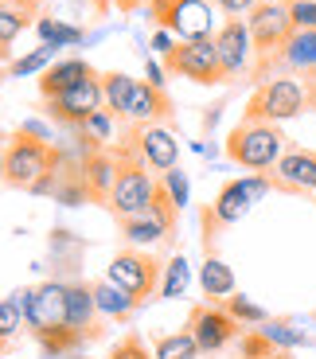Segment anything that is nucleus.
Wrapping results in <instances>:
<instances>
[{
  "label": "nucleus",
  "mask_w": 316,
  "mask_h": 359,
  "mask_svg": "<svg viewBox=\"0 0 316 359\" xmlns=\"http://www.w3.org/2000/svg\"><path fill=\"white\" fill-rule=\"evenodd\" d=\"M20 305H24L27 332L39 340L47 359H63L78 351L74 336L67 332V281H43V285L20 289Z\"/></svg>",
  "instance_id": "obj_1"
},
{
  "label": "nucleus",
  "mask_w": 316,
  "mask_h": 359,
  "mask_svg": "<svg viewBox=\"0 0 316 359\" xmlns=\"http://www.w3.org/2000/svg\"><path fill=\"white\" fill-rule=\"evenodd\" d=\"M285 149L289 137L281 133L277 121H258V117H242L226 137V156L246 172H273Z\"/></svg>",
  "instance_id": "obj_2"
},
{
  "label": "nucleus",
  "mask_w": 316,
  "mask_h": 359,
  "mask_svg": "<svg viewBox=\"0 0 316 359\" xmlns=\"http://www.w3.org/2000/svg\"><path fill=\"white\" fill-rule=\"evenodd\" d=\"M121 156V176L118 184H114V196H109V215L118 219V223H129V219H141L149 215V207H153L156 191H160V184L153 180V172H145V156H141V149L133 144H125V149H118Z\"/></svg>",
  "instance_id": "obj_3"
},
{
  "label": "nucleus",
  "mask_w": 316,
  "mask_h": 359,
  "mask_svg": "<svg viewBox=\"0 0 316 359\" xmlns=\"http://www.w3.org/2000/svg\"><path fill=\"white\" fill-rule=\"evenodd\" d=\"M59 144L47 141H32L24 133L8 137V164H4V184L16 191H32L43 180H59Z\"/></svg>",
  "instance_id": "obj_4"
},
{
  "label": "nucleus",
  "mask_w": 316,
  "mask_h": 359,
  "mask_svg": "<svg viewBox=\"0 0 316 359\" xmlns=\"http://www.w3.org/2000/svg\"><path fill=\"white\" fill-rule=\"evenodd\" d=\"M305 109H312L308 102V86L305 79H293V74H273L270 82L254 90V98L246 102V114L242 117H258V121H293L301 117Z\"/></svg>",
  "instance_id": "obj_5"
},
{
  "label": "nucleus",
  "mask_w": 316,
  "mask_h": 359,
  "mask_svg": "<svg viewBox=\"0 0 316 359\" xmlns=\"http://www.w3.org/2000/svg\"><path fill=\"white\" fill-rule=\"evenodd\" d=\"M246 27H250L254 55H258V67H254V74H258V79H266L270 63L277 59V51L285 47V39L293 36L289 4H285V0H258V4H254V12L246 16Z\"/></svg>",
  "instance_id": "obj_6"
},
{
  "label": "nucleus",
  "mask_w": 316,
  "mask_h": 359,
  "mask_svg": "<svg viewBox=\"0 0 316 359\" xmlns=\"http://www.w3.org/2000/svg\"><path fill=\"white\" fill-rule=\"evenodd\" d=\"M164 71L180 74L188 82H199V86H219V82H226L219 51H215V36L211 39H180V43L164 55Z\"/></svg>",
  "instance_id": "obj_7"
},
{
  "label": "nucleus",
  "mask_w": 316,
  "mask_h": 359,
  "mask_svg": "<svg viewBox=\"0 0 316 359\" xmlns=\"http://www.w3.org/2000/svg\"><path fill=\"white\" fill-rule=\"evenodd\" d=\"M153 16L164 32L180 39H211L219 32L211 0H153Z\"/></svg>",
  "instance_id": "obj_8"
},
{
  "label": "nucleus",
  "mask_w": 316,
  "mask_h": 359,
  "mask_svg": "<svg viewBox=\"0 0 316 359\" xmlns=\"http://www.w3.org/2000/svg\"><path fill=\"white\" fill-rule=\"evenodd\" d=\"M160 273H164V266L153 258V254L129 246V250L114 254L106 278L114 281V285H121L129 297H137V305H145L153 293H160Z\"/></svg>",
  "instance_id": "obj_9"
},
{
  "label": "nucleus",
  "mask_w": 316,
  "mask_h": 359,
  "mask_svg": "<svg viewBox=\"0 0 316 359\" xmlns=\"http://www.w3.org/2000/svg\"><path fill=\"white\" fill-rule=\"evenodd\" d=\"M250 207H254V196L246 191L242 180H226L223 188H219V196L211 199V203L203 207V215H199V226H203V250L215 254V234L223 231V226L242 223V219L250 215Z\"/></svg>",
  "instance_id": "obj_10"
},
{
  "label": "nucleus",
  "mask_w": 316,
  "mask_h": 359,
  "mask_svg": "<svg viewBox=\"0 0 316 359\" xmlns=\"http://www.w3.org/2000/svg\"><path fill=\"white\" fill-rule=\"evenodd\" d=\"M188 332H191V340L199 344V351H203V355H215V351L231 348V344L238 340L242 324H238L235 316L226 313L223 305L207 301V305H195V309H191V316H188Z\"/></svg>",
  "instance_id": "obj_11"
},
{
  "label": "nucleus",
  "mask_w": 316,
  "mask_h": 359,
  "mask_svg": "<svg viewBox=\"0 0 316 359\" xmlns=\"http://www.w3.org/2000/svg\"><path fill=\"white\" fill-rule=\"evenodd\" d=\"M215 51H219L226 82L246 79L254 71V39H250V27H246L242 16H226V24L215 32Z\"/></svg>",
  "instance_id": "obj_12"
},
{
  "label": "nucleus",
  "mask_w": 316,
  "mask_h": 359,
  "mask_svg": "<svg viewBox=\"0 0 316 359\" xmlns=\"http://www.w3.org/2000/svg\"><path fill=\"white\" fill-rule=\"evenodd\" d=\"M270 180L273 191H285V196H316V149L289 144L285 156L273 164Z\"/></svg>",
  "instance_id": "obj_13"
},
{
  "label": "nucleus",
  "mask_w": 316,
  "mask_h": 359,
  "mask_svg": "<svg viewBox=\"0 0 316 359\" xmlns=\"http://www.w3.org/2000/svg\"><path fill=\"white\" fill-rule=\"evenodd\" d=\"M106 106V90H102V74L98 79H86L78 86L63 90L59 98H47V109H51L55 121H67V126H82L90 114Z\"/></svg>",
  "instance_id": "obj_14"
},
{
  "label": "nucleus",
  "mask_w": 316,
  "mask_h": 359,
  "mask_svg": "<svg viewBox=\"0 0 316 359\" xmlns=\"http://www.w3.org/2000/svg\"><path fill=\"white\" fill-rule=\"evenodd\" d=\"M98 305H94V289L86 281H67V332L74 336L78 348L98 340Z\"/></svg>",
  "instance_id": "obj_15"
},
{
  "label": "nucleus",
  "mask_w": 316,
  "mask_h": 359,
  "mask_svg": "<svg viewBox=\"0 0 316 359\" xmlns=\"http://www.w3.org/2000/svg\"><path fill=\"white\" fill-rule=\"evenodd\" d=\"M82 184H86V196H90V203H109V196H114V184H118L121 176V156L118 149H94L86 161H82Z\"/></svg>",
  "instance_id": "obj_16"
},
{
  "label": "nucleus",
  "mask_w": 316,
  "mask_h": 359,
  "mask_svg": "<svg viewBox=\"0 0 316 359\" xmlns=\"http://www.w3.org/2000/svg\"><path fill=\"white\" fill-rule=\"evenodd\" d=\"M137 149L145 156L149 168L156 172H172L176 168V156H180V144L172 137V129H160V126H137Z\"/></svg>",
  "instance_id": "obj_17"
},
{
  "label": "nucleus",
  "mask_w": 316,
  "mask_h": 359,
  "mask_svg": "<svg viewBox=\"0 0 316 359\" xmlns=\"http://www.w3.org/2000/svg\"><path fill=\"white\" fill-rule=\"evenodd\" d=\"M297 71V74H312L316 71V32L293 27V36L285 39V47L277 51V59L270 63V71Z\"/></svg>",
  "instance_id": "obj_18"
},
{
  "label": "nucleus",
  "mask_w": 316,
  "mask_h": 359,
  "mask_svg": "<svg viewBox=\"0 0 316 359\" xmlns=\"http://www.w3.org/2000/svg\"><path fill=\"white\" fill-rule=\"evenodd\" d=\"M86 79H98V71H94L86 59H59L55 67H47L43 74H39V94L43 98H59L63 90H71V86H78V82H86Z\"/></svg>",
  "instance_id": "obj_19"
},
{
  "label": "nucleus",
  "mask_w": 316,
  "mask_h": 359,
  "mask_svg": "<svg viewBox=\"0 0 316 359\" xmlns=\"http://www.w3.org/2000/svg\"><path fill=\"white\" fill-rule=\"evenodd\" d=\"M168 114H172L168 94H164L160 86H153V82H137L125 121H133V126H153V121H160V117H168Z\"/></svg>",
  "instance_id": "obj_20"
},
{
  "label": "nucleus",
  "mask_w": 316,
  "mask_h": 359,
  "mask_svg": "<svg viewBox=\"0 0 316 359\" xmlns=\"http://www.w3.org/2000/svg\"><path fill=\"white\" fill-rule=\"evenodd\" d=\"M94 305H98V316L102 320H129L137 313V297H129L121 285H114L109 278L94 281Z\"/></svg>",
  "instance_id": "obj_21"
},
{
  "label": "nucleus",
  "mask_w": 316,
  "mask_h": 359,
  "mask_svg": "<svg viewBox=\"0 0 316 359\" xmlns=\"http://www.w3.org/2000/svg\"><path fill=\"white\" fill-rule=\"evenodd\" d=\"M199 289H203V297H207V301L223 305L226 297L235 293V269L226 266L223 258L207 254V258H203V266H199Z\"/></svg>",
  "instance_id": "obj_22"
},
{
  "label": "nucleus",
  "mask_w": 316,
  "mask_h": 359,
  "mask_svg": "<svg viewBox=\"0 0 316 359\" xmlns=\"http://www.w3.org/2000/svg\"><path fill=\"white\" fill-rule=\"evenodd\" d=\"M102 90H106V109L114 117H125L129 114V102H133V90H137V79L125 71H109L102 74Z\"/></svg>",
  "instance_id": "obj_23"
},
{
  "label": "nucleus",
  "mask_w": 316,
  "mask_h": 359,
  "mask_svg": "<svg viewBox=\"0 0 316 359\" xmlns=\"http://www.w3.org/2000/svg\"><path fill=\"white\" fill-rule=\"evenodd\" d=\"M74 133L86 141V149H106V144L118 137V117H114L106 106H102L98 114H90L86 121H82V126H74Z\"/></svg>",
  "instance_id": "obj_24"
},
{
  "label": "nucleus",
  "mask_w": 316,
  "mask_h": 359,
  "mask_svg": "<svg viewBox=\"0 0 316 359\" xmlns=\"http://www.w3.org/2000/svg\"><path fill=\"white\" fill-rule=\"evenodd\" d=\"M168 226L160 223L156 215H141V219H129V223H121V238H125L129 246H137V250H145V246L160 243V238H168Z\"/></svg>",
  "instance_id": "obj_25"
},
{
  "label": "nucleus",
  "mask_w": 316,
  "mask_h": 359,
  "mask_svg": "<svg viewBox=\"0 0 316 359\" xmlns=\"http://www.w3.org/2000/svg\"><path fill=\"white\" fill-rule=\"evenodd\" d=\"M27 328V320H24V305H20V293H12V297H4L0 301V355L16 344V336Z\"/></svg>",
  "instance_id": "obj_26"
},
{
  "label": "nucleus",
  "mask_w": 316,
  "mask_h": 359,
  "mask_svg": "<svg viewBox=\"0 0 316 359\" xmlns=\"http://www.w3.org/2000/svg\"><path fill=\"white\" fill-rule=\"evenodd\" d=\"M199 355H203V351L191 340L188 328H184V332H168L153 344V359H199Z\"/></svg>",
  "instance_id": "obj_27"
},
{
  "label": "nucleus",
  "mask_w": 316,
  "mask_h": 359,
  "mask_svg": "<svg viewBox=\"0 0 316 359\" xmlns=\"http://www.w3.org/2000/svg\"><path fill=\"white\" fill-rule=\"evenodd\" d=\"M188 281H191V269L184 254H172V262H164V273H160V297H184L188 293Z\"/></svg>",
  "instance_id": "obj_28"
},
{
  "label": "nucleus",
  "mask_w": 316,
  "mask_h": 359,
  "mask_svg": "<svg viewBox=\"0 0 316 359\" xmlns=\"http://www.w3.org/2000/svg\"><path fill=\"white\" fill-rule=\"evenodd\" d=\"M258 332H262L277 351H293V348H308V344H312L305 332H297V328H293L289 320H266L262 328H258Z\"/></svg>",
  "instance_id": "obj_29"
},
{
  "label": "nucleus",
  "mask_w": 316,
  "mask_h": 359,
  "mask_svg": "<svg viewBox=\"0 0 316 359\" xmlns=\"http://www.w3.org/2000/svg\"><path fill=\"white\" fill-rule=\"evenodd\" d=\"M223 309H226L231 316H235V320L242 324V328H262V324L270 320V316H266V309L258 305V301H250L246 293H231V297L223 301Z\"/></svg>",
  "instance_id": "obj_30"
},
{
  "label": "nucleus",
  "mask_w": 316,
  "mask_h": 359,
  "mask_svg": "<svg viewBox=\"0 0 316 359\" xmlns=\"http://www.w3.org/2000/svg\"><path fill=\"white\" fill-rule=\"evenodd\" d=\"M36 32H39V39H43V43H51V47H74V43H82V27H71V24H63V20H55V16L36 20Z\"/></svg>",
  "instance_id": "obj_31"
},
{
  "label": "nucleus",
  "mask_w": 316,
  "mask_h": 359,
  "mask_svg": "<svg viewBox=\"0 0 316 359\" xmlns=\"http://www.w3.org/2000/svg\"><path fill=\"white\" fill-rule=\"evenodd\" d=\"M55 63H59V47L43 43V47H36V51H27L24 59H16V63H12V79H27V74H43L47 67H55Z\"/></svg>",
  "instance_id": "obj_32"
},
{
  "label": "nucleus",
  "mask_w": 316,
  "mask_h": 359,
  "mask_svg": "<svg viewBox=\"0 0 316 359\" xmlns=\"http://www.w3.org/2000/svg\"><path fill=\"white\" fill-rule=\"evenodd\" d=\"M27 16H32V12H24V8H16V4H4V0H0V43L8 47L12 39L32 24Z\"/></svg>",
  "instance_id": "obj_33"
},
{
  "label": "nucleus",
  "mask_w": 316,
  "mask_h": 359,
  "mask_svg": "<svg viewBox=\"0 0 316 359\" xmlns=\"http://www.w3.org/2000/svg\"><path fill=\"white\" fill-rule=\"evenodd\" d=\"M238 355H242V359H273V355H277V348H273L258 328H250V332L238 336Z\"/></svg>",
  "instance_id": "obj_34"
},
{
  "label": "nucleus",
  "mask_w": 316,
  "mask_h": 359,
  "mask_svg": "<svg viewBox=\"0 0 316 359\" xmlns=\"http://www.w3.org/2000/svg\"><path fill=\"white\" fill-rule=\"evenodd\" d=\"M164 191H168V199L176 203V211H184L188 207V196H191V184H188V176H184L180 168H172V172H164Z\"/></svg>",
  "instance_id": "obj_35"
},
{
  "label": "nucleus",
  "mask_w": 316,
  "mask_h": 359,
  "mask_svg": "<svg viewBox=\"0 0 316 359\" xmlns=\"http://www.w3.org/2000/svg\"><path fill=\"white\" fill-rule=\"evenodd\" d=\"M109 359H153V351L145 348V340L137 332H129L125 340H118L114 348H109Z\"/></svg>",
  "instance_id": "obj_36"
},
{
  "label": "nucleus",
  "mask_w": 316,
  "mask_h": 359,
  "mask_svg": "<svg viewBox=\"0 0 316 359\" xmlns=\"http://www.w3.org/2000/svg\"><path fill=\"white\" fill-rule=\"evenodd\" d=\"M289 16H293V27L316 32V0H289Z\"/></svg>",
  "instance_id": "obj_37"
},
{
  "label": "nucleus",
  "mask_w": 316,
  "mask_h": 359,
  "mask_svg": "<svg viewBox=\"0 0 316 359\" xmlns=\"http://www.w3.org/2000/svg\"><path fill=\"white\" fill-rule=\"evenodd\" d=\"M16 133L32 137V141H47V144H55V133H51V126H47V121H36V117H32V121H24V126H20Z\"/></svg>",
  "instance_id": "obj_38"
},
{
  "label": "nucleus",
  "mask_w": 316,
  "mask_h": 359,
  "mask_svg": "<svg viewBox=\"0 0 316 359\" xmlns=\"http://www.w3.org/2000/svg\"><path fill=\"white\" fill-rule=\"evenodd\" d=\"M211 4H215L219 12H226V16H250L258 0H211Z\"/></svg>",
  "instance_id": "obj_39"
},
{
  "label": "nucleus",
  "mask_w": 316,
  "mask_h": 359,
  "mask_svg": "<svg viewBox=\"0 0 316 359\" xmlns=\"http://www.w3.org/2000/svg\"><path fill=\"white\" fill-rule=\"evenodd\" d=\"M172 47H176V43H172V32H164V27H156V36H153V51H156V55H168Z\"/></svg>",
  "instance_id": "obj_40"
},
{
  "label": "nucleus",
  "mask_w": 316,
  "mask_h": 359,
  "mask_svg": "<svg viewBox=\"0 0 316 359\" xmlns=\"http://www.w3.org/2000/svg\"><path fill=\"white\" fill-rule=\"evenodd\" d=\"M145 74H149L145 82H153V86H160V90H164V67L156 63V59H149V63H145Z\"/></svg>",
  "instance_id": "obj_41"
},
{
  "label": "nucleus",
  "mask_w": 316,
  "mask_h": 359,
  "mask_svg": "<svg viewBox=\"0 0 316 359\" xmlns=\"http://www.w3.org/2000/svg\"><path fill=\"white\" fill-rule=\"evenodd\" d=\"M4 164H8V141H0V184H4Z\"/></svg>",
  "instance_id": "obj_42"
},
{
  "label": "nucleus",
  "mask_w": 316,
  "mask_h": 359,
  "mask_svg": "<svg viewBox=\"0 0 316 359\" xmlns=\"http://www.w3.org/2000/svg\"><path fill=\"white\" fill-rule=\"evenodd\" d=\"M4 4H16V8H24V12H32L39 4V0H4Z\"/></svg>",
  "instance_id": "obj_43"
},
{
  "label": "nucleus",
  "mask_w": 316,
  "mask_h": 359,
  "mask_svg": "<svg viewBox=\"0 0 316 359\" xmlns=\"http://www.w3.org/2000/svg\"><path fill=\"white\" fill-rule=\"evenodd\" d=\"M0 59H8V47H4V43H0Z\"/></svg>",
  "instance_id": "obj_44"
},
{
  "label": "nucleus",
  "mask_w": 316,
  "mask_h": 359,
  "mask_svg": "<svg viewBox=\"0 0 316 359\" xmlns=\"http://www.w3.org/2000/svg\"><path fill=\"white\" fill-rule=\"evenodd\" d=\"M273 359H289V351H277V355H273Z\"/></svg>",
  "instance_id": "obj_45"
},
{
  "label": "nucleus",
  "mask_w": 316,
  "mask_h": 359,
  "mask_svg": "<svg viewBox=\"0 0 316 359\" xmlns=\"http://www.w3.org/2000/svg\"><path fill=\"white\" fill-rule=\"evenodd\" d=\"M285 4H289V0H285Z\"/></svg>",
  "instance_id": "obj_46"
},
{
  "label": "nucleus",
  "mask_w": 316,
  "mask_h": 359,
  "mask_svg": "<svg viewBox=\"0 0 316 359\" xmlns=\"http://www.w3.org/2000/svg\"><path fill=\"white\" fill-rule=\"evenodd\" d=\"M312 316H316V313H312Z\"/></svg>",
  "instance_id": "obj_47"
}]
</instances>
